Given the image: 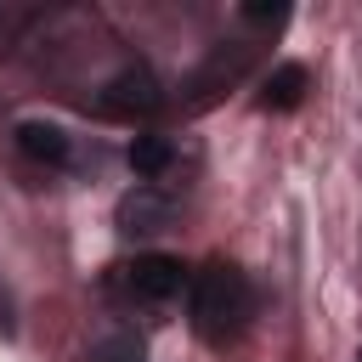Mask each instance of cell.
Instances as JSON below:
<instances>
[{"label":"cell","instance_id":"cell-1","mask_svg":"<svg viewBox=\"0 0 362 362\" xmlns=\"http://www.w3.org/2000/svg\"><path fill=\"white\" fill-rule=\"evenodd\" d=\"M243 322H249V277L238 266H226V260L198 272V283H192V328L209 345H226V339L243 334Z\"/></svg>","mask_w":362,"mask_h":362},{"label":"cell","instance_id":"cell-2","mask_svg":"<svg viewBox=\"0 0 362 362\" xmlns=\"http://www.w3.org/2000/svg\"><path fill=\"white\" fill-rule=\"evenodd\" d=\"M181 283H187V272L175 255H141L130 266V288L141 300H170V294H181Z\"/></svg>","mask_w":362,"mask_h":362},{"label":"cell","instance_id":"cell-3","mask_svg":"<svg viewBox=\"0 0 362 362\" xmlns=\"http://www.w3.org/2000/svg\"><path fill=\"white\" fill-rule=\"evenodd\" d=\"M107 107H113V113H153V107H158V85H153V74H147V68L119 74V79L107 85Z\"/></svg>","mask_w":362,"mask_h":362},{"label":"cell","instance_id":"cell-4","mask_svg":"<svg viewBox=\"0 0 362 362\" xmlns=\"http://www.w3.org/2000/svg\"><path fill=\"white\" fill-rule=\"evenodd\" d=\"M17 147H23L34 164H62V158H68V136H62L57 124H45V119H23V124H17Z\"/></svg>","mask_w":362,"mask_h":362},{"label":"cell","instance_id":"cell-5","mask_svg":"<svg viewBox=\"0 0 362 362\" xmlns=\"http://www.w3.org/2000/svg\"><path fill=\"white\" fill-rule=\"evenodd\" d=\"M300 96H305V68L300 62H283V68H272V79L260 90V107L288 113V107H300Z\"/></svg>","mask_w":362,"mask_h":362},{"label":"cell","instance_id":"cell-6","mask_svg":"<svg viewBox=\"0 0 362 362\" xmlns=\"http://www.w3.org/2000/svg\"><path fill=\"white\" fill-rule=\"evenodd\" d=\"M124 158H130V170H136V175H147V181H153V175H164V170L175 164V147H170L164 136H136Z\"/></svg>","mask_w":362,"mask_h":362},{"label":"cell","instance_id":"cell-7","mask_svg":"<svg viewBox=\"0 0 362 362\" xmlns=\"http://www.w3.org/2000/svg\"><path fill=\"white\" fill-rule=\"evenodd\" d=\"M96 362H147V351H141L136 334H113V339L96 345Z\"/></svg>","mask_w":362,"mask_h":362},{"label":"cell","instance_id":"cell-8","mask_svg":"<svg viewBox=\"0 0 362 362\" xmlns=\"http://www.w3.org/2000/svg\"><path fill=\"white\" fill-rule=\"evenodd\" d=\"M243 17H249V23H283L288 11H283V6H243Z\"/></svg>","mask_w":362,"mask_h":362}]
</instances>
